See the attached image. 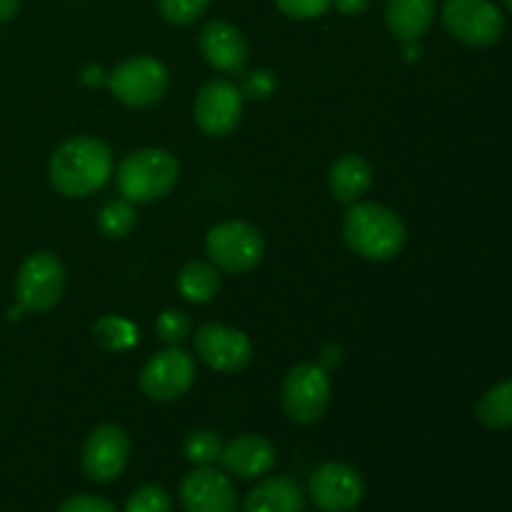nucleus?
<instances>
[{
  "label": "nucleus",
  "mask_w": 512,
  "mask_h": 512,
  "mask_svg": "<svg viewBox=\"0 0 512 512\" xmlns=\"http://www.w3.org/2000/svg\"><path fill=\"white\" fill-rule=\"evenodd\" d=\"M113 175V153L93 135L65 140L48 163L50 185L65 198H88Z\"/></svg>",
  "instance_id": "nucleus-1"
},
{
  "label": "nucleus",
  "mask_w": 512,
  "mask_h": 512,
  "mask_svg": "<svg viewBox=\"0 0 512 512\" xmlns=\"http://www.w3.org/2000/svg\"><path fill=\"white\" fill-rule=\"evenodd\" d=\"M345 245L365 260L395 258L405 248L408 230L395 210L378 203H353L343 218Z\"/></svg>",
  "instance_id": "nucleus-2"
},
{
  "label": "nucleus",
  "mask_w": 512,
  "mask_h": 512,
  "mask_svg": "<svg viewBox=\"0 0 512 512\" xmlns=\"http://www.w3.org/2000/svg\"><path fill=\"white\" fill-rule=\"evenodd\" d=\"M180 165L173 153L163 148H143L125 155L115 173L120 195L130 203H150L175 188Z\"/></svg>",
  "instance_id": "nucleus-3"
},
{
  "label": "nucleus",
  "mask_w": 512,
  "mask_h": 512,
  "mask_svg": "<svg viewBox=\"0 0 512 512\" xmlns=\"http://www.w3.org/2000/svg\"><path fill=\"white\" fill-rule=\"evenodd\" d=\"M333 388L323 365L300 363L288 370L280 388L283 413L295 425H315L328 413Z\"/></svg>",
  "instance_id": "nucleus-4"
},
{
  "label": "nucleus",
  "mask_w": 512,
  "mask_h": 512,
  "mask_svg": "<svg viewBox=\"0 0 512 512\" xmlns=\"http://www.w3.org/2000/svg\"><path fill=\"white\" fill-rule=\"evenodd\" d=\"M210 263L223 273H248L263 260L265 240L255 225L243 220H225L210 228L205 238Z\"/></svg>",
  "instance_id": "nucleus-5"
},
{
  "label": "nucleus",
  "mask_w": 512,
  "mask_h": 512,
  "mask_svg": "<svg viewBox=\"0 0 512 512\" xmlns=\"http://www.w3.org/2000/svg\"><path fill=\"white\" fill-rule=\"evenodd\" d=\"M168 68L150 55H133L108 73V88L128 108H150L168 93Z\"/></svg>",
  "instance_id": "nucleus-6"
},
{
  "label": "nucleus",
  "mask_w": 512,
  "mask_h": 512,
  "mask_svg": "<svg viewBox=\"0 0 512 512\" xmlns=\"http://www.w3.org/2000/svg\"><path fill=\"white\" fill-rule=\"evenodd\" d=\"M65 290V268L50 250H38L23 260L15 278V298L23 313H48Z\"/></svg>",
  "instance_id": "nucleus-7"
},
{
  "label": "nucleus",
  "mask_w": 512,
  "mask_h": 512,
  "mask_svg": "<svg viewBox=\"0 0 512 512\" xmlns=\"http://www.w3.org/2000/svg\"><path fill=\"white\" fill-rule=\"evenodd\" d=\"M443 25L458 43L490 48L505 33V15L493 0H445Z\"/></svg>",
  "instance_id": "nucleus-8"
},
{
  "label": "nucleus",
  "mask_w": 512,
  "mask_h": 512,
  "mask_svg": "<svg viewBox=\"0 0 512 512\" xmlns=\"http://www.w3.org/2000/svg\"><path fill=\"white\" fill-rule=\"evenodd\" d=\"M195 380V360L178 345L155 353L140 370V388L155 403L183 398Z\"/></svg>",
  "instance_id": "nucleus-9"
},
{
  "label": "nucleus",
  "mask_w": 512,
  "mask_h": 512,
  "mask_svg": "<svg viewBox=\"0 0 512 512\" xmlns=\"http://www.w3.org/2000/svg\"><path fill=\"white\" fill-rule=\"evenodd\" d=\"M195 355L215 373H240L253 360V343L238 328L223 323H203L195 330Z\"/></svg>",
  "instance_id": "nucleus-10"
},
{
  "label": "nucleus",
  "mask_w": 512,
  "mask_h": 512,
  "mask_svg": "<svg viewBox=\"0 0 512 512\" xmlns=\"http://www.w3.org/2000/svg\"><path fill=\"white\" fill-rule=\"evenodd\" d=\"M130 458V438L120 425L103 423L98 428L90 430L85 438L83 455H80V465H83L85 478L93 483H113L120 473L125 470Z\"/></svg>",
  "instance_id": "nucleus-11"
},
{
  "label": "nucleus",
  "mask_w": 512,
  "mask_h": 512,
  "mask_svg": "<svg viewBox=\"0 0 512 512\" xmlns=\"http://www.w3.org/2000/svg\"><path fill=\"white\" fill-rule=\"evenodd\" d=\"M308 493L323 512H353L365 498V480L353 465L325 463L310 475Z\"/></svg>",
  "instance_id": "nucleus-12"
},
{
  "label": "nucleus",
  "mask_w": 512,
  "mask_h": 512,
  "mask_svg": "<svg viewBox=\"0 0 512 512\" xmlns=\"http://www.w3.org/2000/svg\"><path fill=\"white\" fill-rule=\"evenodd\" d=\"M243 93L230 80H210L195 98V123L205 135L225 138L233 133L243 118Z\"/></svg>",
  "instance_id": "nucleus-13"
},
{
  "label": "nucleus",
  "mask_w": 512,
  "mask_h": 512,
  "mask_svg": "<svg viewBox=\"0 0 512 512\" xmlns=\"http://www.w3.org/2000/svg\"><path fill=\"white\" fill-rule=\"evenodd\" d=\"M185 512H238V493L230 478L210 465H195L180 483Z\"/></svg>",
  "instance_id": "nucleus-14"
},
{
  "label": "nucleus",
  "mask_w": 512,
  "mask_h": 512,
  "mask_svg": "<svg viewBox=\"0 0 512 512\" xmlns=\"http://www.w3.org/2000/svg\"><path fill=\"white\" fill-rule=\"evenodd\" d=\"M200 55L210 68L225 75H240L245 73L250 60V48L245 35L240 28H235L228 20H210L203 30H200Z\"/></svg>",
  "instance_id": "nucleus-15"
},
{
  "label": "nucleus",
  "mask_w": 512,
  "mask_h": 512,
  "mask_svg": "<svg viewBox=\"0 0 512 512\" xmlns=\"http://www.w3.org/2000/svg\"><path fill=\"white\" fill-rule=\"evenodd\" d=\"M218 463L228 475L238 480L263 478L275 465V448L263 435H240L230 440L220 453Z\"/></svg>",
  "instance_id": "nucleus-16"
},
{
  "label": "nucleus",
  "mask_w": 512,
  "mask_h": 512,
  "mask_svg": "<svg viewBox=\"0 0 512 512\" xmlns=\"http://www.w3.org/2000/svg\"><path fill=\"white\" fill-rule=\"evenodd\" d=\"M305 493L295 480L285 475L263 480L248 493L243 512H303Z\"/></svg>",
  "instance_id": "nucleus-17"
},
{
  "label": "nucleus",
  "mask_w": 512,
  "mask_h": 512,
  "mask_svg": "<svg viewBox=\"0 0 512 512\" xmlns=\"http://www.w3.org/2000/svg\"><path fill=\"white\" fill-rule=\"evenodd\" d=\"M435 18V0H388L385 23L403 43H418Z\"/></svg>",
  "instance_id": "nucleus-18"
},
{
  "label": "nucleus",
  "mask_w": 512,
  "mask_h": 512,
  "mask_svg": "<svg viewBox=\"0 0 512 512\" xmlns=\"http://www.w3.org/2000/svg\"><path fill=\"white\" fill-rule=\"evenodd\" d=\"M370 183H373V168L363 155H343L333 163L328 175L330 193L338 203L353 205L368 193Z\"/></svg>",
  "instance_id": "nucleus-19"
},
{
  "label": "nucleus",
  "mask_w": 512,
  "mask_h": 512,
  "mask_svg": "<svg viewBox=\"0 0 512 512\" xmlns=\"http://www.w3.org/2000/svg\"><path fill=\"white\" fill-rule=\"evenodd\" d=\"M220 290V270L213 263L205 260H193L185 265L178 275V293L183 295L188 303L203 305L218 295Z\"/></svg>",
  "instance_id": "nucleus-20"
},
{
  "label": "nucleus",
  "mask_w": 512,
  "mask_h": 512,
  "mask_svg": "<svg viewBox=\"0 0 512 512\" xmlns=\"http://www.w3.org/2000/svg\"><path fill=\"white\" fill-rule=\"evenodd\" d=\"M480 425L488 430H508L512 428V380L493 385L475 408Z\"/></svg>",
  "instance_id": "nucleus-21"
},
{
  "label": "nucleus",
  "mask_w": 512,
  "mask_h": 512,
  "mask_svg": "<svg viewBox=\"0 0 512 512\" xmlns=\"http://www.w3.org/2000/svg\"><path fill=\"white\" fill-rule=\"evenodd\" d=\"M93 335L105 350L110 353H123L138 345L140 333L130 320L120 318V315H105L93 325Z\"/></svg>",
  "instance_id": "nucleus-22"
},
{
  "label": "nucleus",
  "mask_w": 512,
  "mask_h": 512,
  "mask_svg": "<svg viewBox=\"0 0 512 512\" xmlns=\"http://www.w3.org/2000/svg\"><path fill=\"white\" fill-rule=\"evenodd\" d=\"M135 225V208L130 200H110L98 215V228L105 238H123L133 230Z\"/></svg>",
  "instance_id": "nucleus-23"
},
{
  "label": "nucleus",
  "mask_w": 512,
  "mask_h": 512,
  "mask_svg": "<svg viewBox=\"0 0 512 512\" xmlns=\"http://www.w3.org/2000/svg\"><path fill=\"white\" fill-rule=\"evenodd\" d=\"M185 458L193 465H213L223 453V443L213 430H193L183 443Z\"/></svg>",
  "instance_id": "nucleus-24"
},
{
  "label": "nucleus",
  "mask_w": 512,
  "mask_h": 512,
  "mask_svg": "<svg viewBox=\"0 0 512 512\" xmlns=\"http://www.w3.org/2000/svg\"><path fill=\"white\" fill-rule=\"evenodd\" d=\"M125 512H173V500L160 485H143L130 495Z\"/></svg>",
  "instance_id": "nucleus-25"
},
{
  "label": "nucleus",
  "mask_w": 512,
  "mask_h": 512,
  "mask_svg": "<svg viewBox=\"0 0 512 512\" xmlns=\"http://www.w3.org/2000/svg\"><path fill=\"white\" fill-rule=\"evenodd\" d=\"M210 0H158V10L170 25H190L205 13Z\"/></svg>",
  "instance_id": "nucleus-26"
},
{
  "label": "nucleus",
  "mask_w": 512,
  "mask_h": 512,
  "mask_svg": "<svg viewBox=\"0 0 512 512\" xmlns=\"http://www.w3.org/2000/svg\"><path fill=\"white\" fill-rule=\"evenodd\" d=\"M190 318L183 310H163L155 320V333L163 343L168 345H180L190 335Z\"/></svg>",
  "instance_id": "nucleus-27"
},
{
  "label": "nucleus",
  "mask_w": 512,
  "mask_h": 512,
  "mask_svg": "<svg viewBox=\"0 0 512 512\" xmlns=\"http://www.w3.org/2000/svg\"><path fill=\"white\" fill-rule=\"evenodd\" d=\"M275 88H278V80H275L273 70L255 68L250 73H245L240 93H243V98L250 100H268L275 93Z\"/></svg>",
  "instance_id": "nucleus-28"
},
{
  "label": "nucleus",
  "mask_w": 512,
  "mask_h": 512,
  "mask_svg": "<svg viewBox=\"0 0 512 512\" xmlns=\"http://www.w3.org/2000/svg\"><path fill=\"white\" fill-rule=\"evenodd\" d=\"M275 5H278L280 13H285L288 18L310 20L328 13L333 0H275Z\"/></svg>",
  "instance_id": "nucleus-29"
},
{
  "label": "nucleus",
  "mask_w": 512,
  "mask_h": 512,
  "mask_svg": "<svg viewBox=\"0 0 512 512\" xmlns=\"http://www.w3.org/2000/svg\"><path fill=\"white\" fill-rule=\"evenodd\" d=\"M58 512H118V510H115V505L110 503V500L98 498V495L80 493L65 500V503L58 508Z\"/></svg>",
  "instance_id": "nucleus-30"
},
{
  "label": "nucleus",
  "mask_w": 512,
  "mask_h": 512,
  "mask_svg": "<svg viewBox=\"0 0 512 512\" xmlns=\"http://www.w3.org/2000/svg\"><path fill=\"white\" fill-rule=\"evenodd\" d=\"M370 0H333L335 10H340L343 15H360L368 8Z\"/></svg>",
  "instance_id": "nucleus-31"
},
{
  "label": "nucleus",
  "mask_w": 512,
  "mask_h": 512,
  "mask_svg": "<svg viewBox=\"0 0 512 512\" xmlns=\"http://www.w3.org/2000/svg\"><path fill=\"white\" fill-rule=\"evenodd\" d=\"M83 83L85 85L108 83V75H105L103 68H98V65H90V68L83 70Z\"/></svg>",
  "instance_id": "nucleus-32"
},
{
  "label": "nucleus",
  "mask_w": 512,
  "mask_h": 512,
  "mask_svg": "<svg viewBox=\"0 0 512 512\" xmlns=\"http://www.w3.org/2000/svg\"><path fill=\"white\" fill-rule=\"evenodd\" d=\"M20 0H0V23H8L18 15Z\"/></svg>",
  "instance_id": "nucleus-33"
},
{
  "label": "nucleus",
  "mask_w": 512,
  "mask_h": 512,
  "mask_svg": "<svg viewBox=\"0 0 512 512\" xmlns=\"http://www.w3.org/2000/svg\"><path fill=\"white\" fill-rule=\"evenodd\" d=\"M503 3H505V8H508L510 13H512V0H503Z\"/></svg>",
  "instance_id": "nucleus-34"
}]
</instances>
